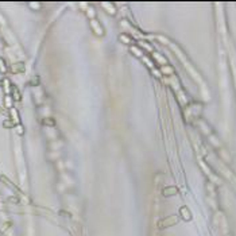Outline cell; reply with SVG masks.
I'll list each match as a JSON object with an SVG mask.
<instances>
[{"label": "cell", "mask_w": 236, "mask_h": 236, "mask_svg": "<svg viewBox=\"0 0 236 236\" xmlns=\"http://www.w3.org/2000/svg\"><path fill=\"white\" fill-rule=\"evenodd\" d=\"M178 223V217L175 215H171V216H167L165 219H162L159 223H158V227L159 228H166V227H170V225H175Z\"/></svg>", "instance_id": "cell-1"}, {"label": "cell", "mask_w": 236, "mask_h": 236, "mask_svg": "<svg viewBox=\"0 0 236 236\" xmlns=\"http://www.w3.org/2000/svg\"><path fill=\"white\" fill-rule=\"evenodd\" d=\"M91 26H92L93 31H95L97 35H103V31H104V28L101 27L100 22H99L97 19H92V20H91Z\"/></svg>", "instance_id": "cell-2"}, {"label": "cell", "mask_w": 236, "mask_h": 236, "mask_svg": "<svg viewBox=\"0 0 236 236\" xmlns=\"http://www.w3.org/2000/svg\"><path fill=\"white\" fill-rule=\"evenodd\" d=\"M179 213H181L182 219L185 220V221H189V220L192 219V216H190V212H189V209H188L186 206H182V208L179 209Z\"/></svg>", "instance_id": "cell-3"}, {"label": "cell", "mask_w": 236, "mask_h": 236, "mask_svg": "<svg viewBox=\"0 0 236 236\" xmlns=\"http://www.w3.org/2000/svg\"><path fill=\"white\" fill-rule=\"evenodd\" d=\"M178 193V189L175 186H170V188H165L163 189V194L166 197L167 196H173V194H177Z\"/></svg>", "instance_id": "cell-4"}, {"label": "cell", "mask_w": 236, "mask_h": 236, "mask_svg": "<svg viewBox=\"0 0 236 236\" xmlns=\"http://www.w3.org/2000/svg\"><path fill=\"white\" fill-rule=\"evenodd\" d=\"M119 39H120L123 43H131V42H134V39H132L128 34H121V35L119 36Z\"/></svg>", "instance_id": "cell-5"}, {"label": "cell", "mask_w": 236, "mask_h": 236, "mask_svg": "<svg viewBox=\"0 0 236 236\" xmlns=\"http://www.w3.org/2000/svg\"><path fill=\"white\" fill-rule=\"evenodd\" d=\"M131 51L134 53V55H136V57H141L142 55V50L136 46H131Z\"/></svg>", "instance_id": "cell-6"}, {"label": "cell", "mask_w": 236, "mask_h": 236, "mask_svg": "<svg viewBox=\"0 0 236 236\" xmlns=\"http://www.w3.org/2000/svg\"><path fill=\"white\" fill-rule=\"evenodd\" d=\"M12 92H14V99H15V100H19V99H20V95H19V92L16 91L15 86H12Z\"/></svg>", "instance_id": "cell-7"}, {"label": "cell", "mask_w": 236, "mask_h": 236, "mask_svg": "<svg viewBox=\"0 0 236 236\" xmlns=\"http://www.w3.org/2000/svg\"><path fill=\"white\" fill-rule=\"evenodd\" d=\"M43 123H45V124H49V126H54L55 121H54L53 119H45V120H43Z\"/></svg>", "instance_id": "cell-8"}, {"label": "cell", "mask_w": 236, "mask_h": 236, "mask_svg": "<svg viewBox=\"0 0 236 236\" xmlns=\"http://www.w3.org/2000/svg\"><path fill=\"white\" fill-rule=\"evenodd\" d=\"M3 64H4V61H3L2 58H0V70H2V72H6V69H4V65H3Z\"/></svg>", "instance_id": "cell-9"}]
</instances>
